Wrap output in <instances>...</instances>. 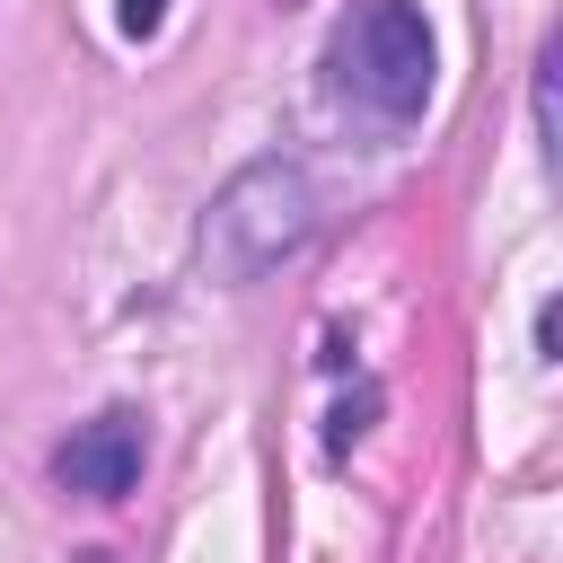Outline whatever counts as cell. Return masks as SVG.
I'll list each match as a JSON object with an SVG mask.
<instances>
[{"instance_id":"cell-1","label":"cell","mask_w":563,"mask_h":563,"mask_svg":"<svg viewBox=\"0 0 563 563\" xmlns=\"http://www.w3.org/2000/svg\"><path fill=\"white\" fill-rule=\"evenodd\" d=\"M308 238H317V185H308L299 158L238 167L211 194V211H202V264H211V282H264Z\"/></svg>"},{"instance_id":"cell-2","label":"cell","mask_w":563,"mask_h":563,"mask_svg":"<svg viewBox=\"0 0 563 563\" xmlns=\"http://www.w3.org/2000/svg\"><path fill=\"white\" fill-rule=\"evenodd\" d=\"M431 70H440V53H431V26L413 0H352L325 35L334 97L378 114V123H413L431 106Z\"/></svg>"},{"instance_id":"cell-3","label":"cell","mask_w":563,"mask_h":563,"mask_svg":"<svg viewBox=\"0 0 563 563\" xmlns=\"http://www.w3.org/2000/svg\"><path fill=\"white\" fill-rule=\"evenodd\" d=\"M141 457H150L141 413H132V405H106V413H88V422L53 449V484L79 493V501H123V493L141 484Z\"/></svg>"},{"instance_id":"cell-4","label":"cell","mask_w":563,"mask_h":563,"mask_svg":"<svg viewBox=\"0 0 563 563\" xmlns=\"http://www.w3.org/2000/svg\"><path fill=\"white\" fill-rule=\"evenodd\" d=\"M369 413H378V387H361V396H343V405H334V422H325V440H334V449H352V440L369 431Z\"/></svg>"},{"instance_id":"cell-5","label":"cell","mask_w":563,"mask_h":563,"mask_svg":"<svg viewBox=\"0 0 563 563\" xmlns=\"http://www.w3.org/2000/svg\"><path fill=\"white\" fill-rule=\"evenodd\" d=\"M158 18H167V0H114V26H123L132 44H150V35H158Z\"/></svg>"},{"instance_id":"cell-6","label":"cell","mask_w":563,"mask_h":563,"mask_svg":"<svg viewBox=\"0 0 563 563\" xmlns=\"http://www.w3.org/2000/svg\"><path fill=\"white\" fill-rule=\"evenodd\" d=\"M537 352H545V361H563V308H554V299L537 308Z\"/></svg>"}]
</instances>
